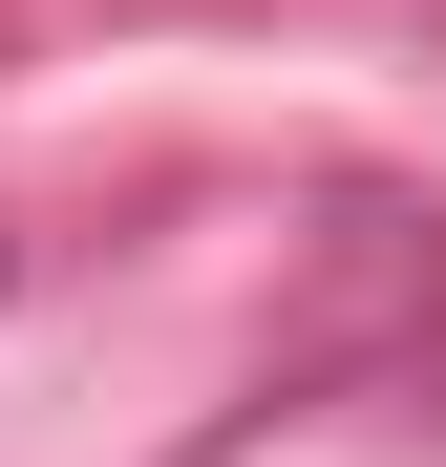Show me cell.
<instances>
[{
	"instance_id": "1",
	"label": "cell",
	"mask_w": 446,
	"mask_h": 467,
	"mask_svg": "<svg viewBox=\"0 0 446 467\" xmlns=\"http://www.w3.org/2000/svg\"><path fill=\"white\" fill-rule=\"evenodd\" d=\"M0 276H22V255H0Z\"/></svg>"
}]
</instances>
